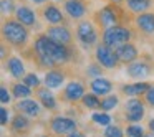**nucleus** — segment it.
Here are the masks:
<instances>
[{
  "mask_svg": "<svg viewBox=\"0 0 154 137\" xmlns=\"http://www.w3.org/2000/svg\"><path fill=\"white\" fill-rule=\"evenodd\" d=\"M33 53L40 66L45 68H55L58 64H63L70 61L71 58V50L68 45L57 43L51 40L47 33H42L35 38L33 41Z\"/></svg>",
  "mask_w": 154,
  "mask_h": 137,
  "instance_id": "f257e3e1",
  "label": "nucleus"
},
{
  "mask_svg": "<svg viewBox=\"0 0 154 137\" xmlns=\"http://www.w3.org/2000/svg\"><path fill=\"white\" fill-rule=\"evenodd\" d=\"M30 31L17 18H5L2 23V40L15 48H23L28 43Z\"/></svg>",
  "mask_w": 154,
  "mask_h": 137,
  "instance_id": "f03ea898",
  "label": "nucleus"
},
{
  "mask_svg": "<svg viewBox=\"0 0 154 137\" xmlns=\"http://www.w3.org/2000/svg\"><path fill=\"white\" fill-rule=\"evenodd\" d=\"M93 22L100 30H108V28L119 25L123 22V8L118 4H108L104 7H101L100 10L94 12L93 15Z\"/></svg>",
  "mask_w": 154,
  "mask_h": 137,
  "instance_id": "7ed1b4c3",
  "label": "nucleus"
},
{
  "mask_svg": "<svg viewBox=\"0 0 154 137\" xmlns=\"http://www.w3.org/2000/svg\"><path fill=\"white\" fill-rule=\"evenodd\" d=\"M131 40H133V30L123 23L114 25V27H111V28L103 31V43L111 46L113 50H116L119 45L128 43Z\"/></svg>",
  "mask_w": 154,
  "mask_h": 137,
  "instance_id": "20e7f679",
  "label": "nucleus"
},
{
  "mask_svg": "<svg viewBox=\"0 0 154 137\" xmlns=\"http://www.w3.org/2000/svg\"><path fill=\"white\" fill-rule=\"evenodd\" d=\"M76 38L85 48H91L98 43V28L91 20H78L76 23Z\"/></svg>",
  "mask_w": 154,
  "mask_h": 137,
  "instance_id": "39448f33",
  "label": "nucleus"
},
{
  "mask_svg": "<svg viewBox=\"0 0 154 137\" xmlns=\"http://www.w3.org/2000/svg\"><path fill=\"white\" fill-rule=\"evenodd\" d=\"M94 58H96L98 63H100L103 68H106V70H114V68H118V64L121 63L119 58H118V55H116V51H114L111 46L104 45V43L96 45Z\"/></svg>",
  "mask_w": 154,
  "mask_h": 137,
  "instance_id": "423d86ee",
  "label": "nucleus"
},
{
  "mask_svg": "<svg viewBox=\"0 0 154 137\" xmlns=\"http://www.w3.org/2000/svg\"><path fill=\"white\" fill-rule=\"evenodd\" d=\"M40 15L48 25H63V23H66V17H65V13L61 12V8L58 7V4H55V2H48V4L42 5Z\"/></svg>",
  "mask_w": 154,
  "mask_h": 137,
  "instance_id": "0eeeda50",
  "label": "nucleus"
},
{
  "mask_svg": "<svg viewBox=\"0 0 154 137\" xmlns=\"http://www.w3.org/2000/svg\"><path fill=\"white\" fill-rule=\"evenodd\" d=\"M45 33L55 40L57 43H61V45H68L70 46L71 41H73V33L71 30L66 27V23L63 25H48V28L45 30Z\"/></svg>",
  "mask_w": 154,
  "mask_h": 137,
  "instance_id": "6e6552de",
  "label": "nucleus"
},
{
  "mask_svg": "<svg viewBox=\"0 0 154 137\" xmlns=\"http://www.w3.org/2000/svg\"><path fill=\"white\" fill-rule=\"evenodd\" d=\"M63 10L71 20H81L88 13V2L86 0H65Z\"/></svg>",
  "mask_w": 154,
  "mask_h": 137,
  "instance_id": "1a4fd4ad",
  "label": "nucleus"
},
{
  "mask_svg": "<svg viewBox=\"0 0 154 137\" xmlns=\"http://www.w3.org/2000/svg\"><path fill=\"white\" fill-rule=\"evenodd\" d=\"M50 129L53 130L57 136H68V134H71V132L76 130V121L70 119V117L57 116V117L51 119Z\"/></svg>",
  "mask_w": 154,
  "mask_h": 137,
  "instance_id": "9d476101",
  "label": "nucleus"
},
{
  "mask_svg": "<svg viewBox=\"0 0 154 137\" xmlns=\"http://www.w3.org/2000/svg\"><path fill=\"white\" fill-rule=\"evenodd\" d=\"M126 109V121L128 122H139L141 119L144 117V104L141 99H129L124 106Z\"/></svg>",
  "mask_w": 154,
  "mask_h": 137,
  "instance_id": "9b49d317",
  "label": "nucleus"
},
{
  "mask_svg": "<svg viewBox=\"0 0 154 137\" xmlns=\"http://www.w3.org/2000/svg\"><path fill=\"white\" fill-rule=\"evenodd\" d=\"M83 96H85V86L80 83V81H71V83H68L66 86H65V89H63V94H61L63 101H66V103H76V101H81Z\"/></svg>",
  "mask_w": 154,
  "mask_h": 137,
  "instance_id": "f8f14e48",
  "label": "nucleus"
},
{
  "mask_svg": "<svg viewBox=\"0 0 154 137\" xmlns=\"http://www.w3.org/2000/svg\"><path fill=\"white\" fill-rule=\"evenodd\" d=\"M14 17L17 18L20 23H23L27 28L37 27V13H35L28 5H18L15 13H14Z\"/></svg>",
  "mask_w": 154,
  "mask_h": 137,
  "instance_id": "ddd939ff",
  "label": "nucleus"
},
{
  "mask_svg": "<svg viewBox=\"0 0 154 137\" xmlns=\"http://www.w3.org/2000/svg\"><path fill=\"white\" fill-rule=\"evenodd\" d=\"M15 109H17L18 112L28 116V117H38L40 112H42L40 103L35 101V99H27V97H23V99L18 101V103L15 104Z\"/></svg>",
  "mask_w": 154,
  "mask_h": 137,
  "instance_id": "4468645a",
  "label": "nucleus"
},
{
  "mask_svg": "<svg viewBox=\"0 0 154 137\" xmlns=\"http://www.w3.org/2000/svg\"><path fill=\"white\" fill-rule=\"evenodd\" d=\"M136 28L144 35H154V13L152 12H144V13L136 15L134 18Z\"/></svg>",
  "mask_w": 154,
  "mask_h": 137,
  "instance_id": "2eb2a0df",
  "label": "nucleus"
},
{
  "mask_svg": "<svg viewBox=\"0 0 154 137\" xmlns=\"http://www.w3.org/2000/svg\"><path fill=\"white\" fill-rule=\"evenodd\" d=\"M151 71H152V68L146 61H133L126 68V74L129 78H134V79H143V78L149 76Z\"/></svg>",
  "mask_w": 154,
  "mask_h": 137,
  "instance_id": "dca6fc26",
  "label": "nucleus"
},
{
  "mask_svg": "<svg viewBox=\"0 0 154 137\" xmlns=\"http://www.w3.org/2000/svg\"><path fill=\"white\" fill-rule=\"evenodd\" d=\"M114 51H116V55H118V58H119L121 63H126V64L136 61L137 60V55H139V53H137V48L134 46L131 41L119 45V46H118Z\"/></svg>",
  "mask_w": 154,
  "mask_h": 137,
  "instance_id": "f3484780",
  "label": "nucleus"
},
{
  "mask_svg": "<svg viewBox=\"0 0 154 137\" xmlns=\"http://www.w3.org/2000/svg\"><path fill=\"white\" fill-rule=\"evenodd\" d=\"M90 89L91 93L98 94V96H108L113 91V83L109 79H106V78L100 76V78H94L90 83Z\"/></svg>",
  "mask_w": 154,
  "mask_h": 137,
  "instance_id": "a211bd4d",
  "label": "nucleus"
},
{
  "mask_svg": "<svg viewBox=\"0 0 154 137\" xmlns=\"http://www.w3.org/2000/svg\"><path fill=\"white\" fill-rule=\"evenodd\" d=\"M45 86H48L50 89H58L61 84L65 83V73L57 68H50L45 74Z\"/></svg>",
  "mask_w": 154,
  "mask_h": 137,
  "instance_id": "6ab92c4d",
  "label": "nucleus"
},
{
  "mask_svg": "<svg viewBox=\"0 0 154 137\" xmlns=\"http://www.w3.org/2000/svg\"><path fill=\"white\" fill-rule=\"evenodd\" d=\"M37 97L38 101H40V104L43 107H47V109H57V99H55V96L50 93V88L48 86H40L37 88Z\"/></svg>",
  "mask_w": 154,
  "mask_h": 137,
  "instance_id": "aec40b11",
  "label": "nucleus"
},
{
  "mask_svg": "<svg viewBox=\"0 0 154 137\" xmlns=\"http://www.w3.org/2000/svg\"><path fill=\"white\" fill-rule=\"evenodd\" d=\"M149 88H151L149 83H146V81H139V83H133V84H123V86H121V93L126 94V96L137 97V96H141V94L146 93Z\"/></svg>",
  "mask_w": 154,
  "mask_h": 137,
  "instance_id": "412c9836",
  "label": "nucleus"
},
{
  "mask_svg": "<svg viewBox=\"0 0 154 137\" xmlns=\"http://www.w3.org/2000/svg\"><path fill=\"white\" fill-rule=\"evenodd\" d=\"M7 71L15 79H23L25 76V66L18 56H10L7 60Z\"/></svg>",
  "mask_w": 154,
  "mask_h": 137,
  "instance_id": "4be33fe9",
  "label": "nucleus"
},
{
  "mask_svg": "<svg viewBox=\"0 0 154 137\" xmlns=\"http://www.w3.org/2000/svg\"><path fill=\"white\" fill-rule=\"evenodd\" d=\"M124 5L131 13L139 15L149 10L151 5H152V0H124Z\"/></svg>",
  "mask_w": 154,
  "mask_h": 137,
  "instance_id": "5701e85b",
  "label": "nucleus"
},
{
  "mask_svg": "<svg viewBox=\"0 0 154 137\" xmlns=\"http://www.w3.org/2000/svg\"><path fill=\"white\" fill-rule=\"evenodd\" d=\"M30 127V121H28V116L18 112L17 116L12 119V130L14 132H23V130H28Z\"/></svg>",
  "mask_w": 154,
  "mask_h": 137,
  "instance_id": "b1692460",
  "label": "nucleus"
},
{
  "mask_svg": "<svg viewBox=\"0 0 154 137\" xmlns=\"http://www.w3.org/2000/svg\"><path fill=\"white\" fill-rule=\"evenodd\" d=\"M12 96L17 99H23V97L32 96V88L27 86L25 83H15L12 84Z\"/></svg>",
  "mask_w": 154,
  "mask_h": 137,
  "instance_id": "393cba45",
  "label": "nucleus"
},
{
  "mask_svg": "<svg viewBox=\"0 0 154 137\" xmlns=\"http://www.w3.org/2000/svg\"><path fill=\"white\" fill-rule=\"evenodd\" d=\"M81 103H83V106L88 107V109H100V106H101V101L98 99V94H94V93L85 94Z\"/></svg>",
  "mask_w": 154,
  "mask_h": 137,
  "instance_id": "a878e982",
  "label": "nucleus"
},
{
  "mask_svg": "<svg viewBox=\"0 0 154 137\" xmlns=\"http://www.w3.org/2000/svg\"><path fill=\"white\" fill-rule=\"evenodd\" d=\"M119 104V99H118V96H106V97H103L101 99V106H100V109L101 111H104V112H108V111H111V109H114V107Z\"/></svg>",
  "mask_w": 154,
  "mask_h": 137,
  "instance_id": "bb28decb",
  "label": "nucleus"
},
{
  "mask_svg": "<svg viewBox=\"0 0 154 137\" xmlns=\"http://www.w3.org/2000/svg\"><path fill=\"white\" fill-rule=\"evenodd\" d=\"M2 15L4 17H10V15L15 13V10H17L18 5H15L14 0H2Z\"/></svg>",
  "mask_w": 154,
  "mask_h": 137,
  "instance_id": "cd10ccee",
  "label": "nucleus"
},
{
  "mask_svg": "<svg viewBox=\"0 0 154 137\" xmlns=\"http://www.w3.org/2000/svg\"><path fill=\"white\" fill-rule=\"evenodd\" d=\"M91 121H93V122H96V124H100V126H109V124H111L109 114H106L104 111H103V112H93Z\"/></svg>",
  "mask_w": 154,
  "mask_h": 137,
  "instance_id": "c85d7f7f",
  "label": "nucleus"
},
{
  "mask_svg": "<svg viewBox=\"0 0 154 137\" xmlns=\"http://www.w3.org/2000/svg\"><path fill=\"white\" fill-rule=\"evenodd\" d=\"M86 74L88 76H93V78H100L103 76V66H101L100 63H90L86 66Z\"/></svg>",
  "mask_w": 154,
  "mask_h": 137,
  "instance_id": "c756f323",
  "label": "nucleus"
},
{
  "mask_svg": "<svg viewBox=\"0 0 154 137\" xmlns=\"http://www.w3.org/2000/svg\"><path fill=\"white\" fill-rule=\"evenodd\" d=\"M23 83L27 84V86H30L32 89H37V88H40V78L35 73H28L23 76Z\"/></svg>",
  "mask_w": 154,
  "mask_h": 137,
  "instance_id": "7c9ffc66",
  "label": "nucleus"
},
{
  "mask_svg": "<svg viewBox=\"0 0 154 137\" xmlns=\"http://www.w3.org/2000/svg\"><path fill=\"white\" fill-rule=\"evenodd\" d=\"M124 132L121 130L119 126H106V129H104L103 132V137H123Z\"/></svg>",
  "mask_w": 154,
  "mask_h": 137,
  "instance_id": "2f4dec72",
  "label": "nucleus"
},
{
  "mask_svg": "<svg viewBox=\"0 0 154 137\" xmlns=\"http://www.w3.org/2000/svg\"><path fill=\"white\" fill-rule=\"evenodd\" d=\"M144 134L143 126H137V122H134L133 126H128L126 129V136L128 137H141Z\"/></svg>",
  "mask_w": 154,
  "mask_h": 137,
  "instance_id": "473e14b6",
  "label": "nucleus"
},
{
  "mask_svg": "<svg viewBox=\"0 0 154 137\" xmlns=\"http://www.w3.org/2000/svg\"><path fill=\"white\" fill-rule=\"evenodd\" d=\"M10 93H8V89H7V88H5V86H2V88H0V101H2V104H8V103H10Z\"/></svg>",
  "mask_w": 154,
  "mask_h": 137,
  "instance_id": "72a5a7b5",
  "label": "nucleus"
},
{
  "mask_svg": "<svg viewBox=\"0 0 154 137\" xmlns=\"http://www.w3.org/2000/svg\"><path fill=\"white\" fill-rule=\"evenodd\" d=\"M144 101H146L149 106L154 107V86H152V84H151V88L144 93Z\"/></svg>",
  "mask_w": 154,
  "mask_h": 137,
  "instance_id": "f704fd0d",
  "label": "nucleus"
},
{
  "mask_svg": "<svg viewBox=\"0 0 154 137\" xmlns=\"http://www.w3.org/2000/svg\"><path fill=\"white\" fill-rule=\"evenodd\" d=\"M0 119H2V126H7L8 124V111H7V107H2V109H0Z\"/></svg>",
  "mask_w": 154,
  "mask_h": 137,
  "instance_id": "c9c22d12",
  "label": "nucleus"
},
{
  "mask_svg": "<svg viewBox=\"0 0 154 137\" xmlns=\"http://www.w3.org/2000/svg\"><path fill=\"white\" fill-rule=\"evenodd\" d=\"M68 137H86L83 132H80V130H75V132H71V134H68Z\"/></svg>",
  "mask_w": 154,
  "mask_h": 137,
  "instance_id": "e433bc0d",
  "label": "nucleus"
},
{
  "mask_svg": "<svg viewBox=\"0 0 154 137\" xmlns=\"http://www.w3.org/2000/svg\"><path fill=\"white\" fill-rule=\"evenodd\" d=\"M32 4H35V5H45V4H48L50 0H30Z\"/></svg>",
  "mask_w": 154,
  "mask_h": 137,
  "instance_id": "4c0bfd02",
  "label": "nucleus"
},
{
  "mask_svg": "<svg viewBox=\"0 0 154 137\" xmlns=\"http://www.w3.org/2000/svg\"><path fill=\"white\" fill-rule=\"evenodd\" d=\"M149 130H151V132H154V119L149 121Z\"/></svg>",
  "mask_w": 154,
  "mask_h": 137,
  "instance_id": "58836bf2",
  "label": "nucleus"
},
{
  "mask_svg": "<svg viewBox=\"0 0 154 137\" xmlns=\"http://www.w3.org/2000/svg\"><path fill=\"white\" fill-rule=\"evenodd\" d=\"M108 2H111V4H118V5H121L124 2V0H108Z\"/></svg>",
  "mask_w": 154,
  "mask_h": 137,
  "instance_id": "ea45409f",
  "label": "nucleus"
},
{
  "mask_svg": "<svg viewBox=\"0 0 154 137\" xmlns=\"http://www.w3.org/2000/svg\"><path fill=\"white\" fill-rule=\"evenodd\" d=\"M141 137H154V132H151V134H143Z\"/></svg>",
  "mask_w": 154,
  "mask_h": 137,
  "instance_id": "a19ab883",
  "label": "nucleus"
},
{
  "mask_svg": "<svg viewBox=\"0 0 154 137\" xmlns=\"http://www.w3.org/2000/svg\"><path fill=\"white\" fill-rule=\"evenodd\" d=\"M58 137H63V136H58Z\"/></svg>",
  "mask_w": 154,
  "mask_h": 137,
  "instance_id": "79ce46f5",
  "label": "nucleus"
},
{
  "mask_svg": "<svg viewBox=\"0 0 154 137\" xmlns=\"http://www.w3.org/2000/svg\"><path fill=\"white\" fill-rule=\"evenodd\" d=\"M42 137H47V136H42Z\"/></svg>",
  "mask_w": 154,
  "mask_h": 137,
  "instance_id": "37998d69",
  "label": "nucleus"
}]
</instances>
